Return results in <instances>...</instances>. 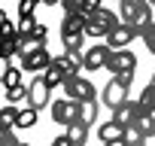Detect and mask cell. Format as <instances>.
<instances>
[{"instance_id":"cell-1","label":"cell","mask_w":155,"mask_h":146,"mask_svg":"<svg viewBox=\"0 0 155 146\" xmlns=\"http://www.w3.org/2000/svg\"><path fill=\"white\" fill-rule=\"evenodd\" d=\"M119 15H122V25L134 28V31L143 37L146 28L155 22V18H152V15H155V6L146 3V0H122V3H119Z\"/></svg>"},{"instance_id":"cell-2","label":"cell","mask_w":155,"mask_h":146,"mask_svg":"<svg viewBox=\"0 0 155 146\" xmlns=\"http://www.w3.org/2000/svg\"><path fill=\"white\" fill-rule=\"evenodd\" d=\"M122 22H119V15L113 12V9H107V6H101L91 18H88V25H85V37H91V40H97V37H110L116 28H119Z\"/></svg>"},{"instance_id":"cell-3","label":"cell","mask_w":155,"mask_h":146,"mask_svg":"<svg viewBox=\"0 0 155 146\" xmlns=\"http://www.w3.org/2000/svg\"><path fill=\"white\" fill-rule=\"evenodd\" d=\"M64 95H67L70 101H76V104H88V101H94V98H97L94 85H91V82H88L85 76L67 79V82H64Z\"/></svg>"},{"instance_id":"cell-4","label":"cell","mask_w":155,"mask_h":146,"mask_svg":"<svg viewBox=\"0 0 155 146\" xmlns=\"http://www.w3.org/2000/svg\"><path fill=\"white\" fill-rule=\"evenodd\" d=\"M52 119L58 122V125H64V128H70L73 122H79V104L76 101H70V98H61V101H52Z\"/></svg>"},{"instance_id":"cell-5","label":"cell","mask_w":155,"mask_h":146,"mask_svg":"<svg viewBox=\"0 0 155 146\" xmlns=\"http://www.w3.org/2000/svg\"><path fill=\"white\" fill-rule=\"evenodd\" d=\"M110 46L107 43H94V46H88L85 52H82V70H88V73H97L101 67H107V61H110Z\"/></svg>"},{"instance_id":"cell-6","label":"cell","mask_w":155,"mask_h":146,"mask_svg":"<svg viewBox=\"0 0 155 146\" xmlns=\"http://www.w3.org/2000/svg\"><path fill=\"white\" fill-rule=\"evenodd\" d=\"M107 70L113 73V76H119V73H134L137 70V55L128 52V49H116V52H110Z\"/></svg>"},{"instance_id":"cell-7","label":"cell","mask_w":155,"mask_h":146,"mask_svg":"<svg viewBox=\"0 0 155 146\" xmlns=\"http://www.w3.org/2000/svg\"><path fill=\"white\" fill-rule=\"evenodd\" d=\"M101 101L110 107V110H119L122 104H128V85L125 82H119L116 76L104 85V91H101Z\"/></svg>"},{"instance_id":"cell-8","label":"cell","mask_w":155,"mask_h":146,"mask_svg":"<svg viewBox=\"0 0 155 146\" xmlns=\"http://www.w3.org/2000/svg\"><path fill=\"white\" fill-rule=\"evenodd\" d=\"M49 64H52V55H49V49H34V52H25L21 55V70H28V73H46L49 70Z\"/></svg>"},{"instance_id":"cell-9","label":"cell","mask_w":155,"mask_h":146,"mask_svg":"<svg viewBox=\"0 0 155 146\" xmlns=\"http://www.w3.org/2000/svg\"><path fill=\"white\" fill-rule=\"evenodd\" d=\"M143 116H146V113L137 107V101H128V104H122L119 110H113V119H110V122H116L119 128H134Z\"/></svg>"},{"instance_id":"cell-10","label":"cell","mask_w":155,"mask_h":146,"mask_svg":"<svg viewBox=\"0 0 155 146\" xmlns=\"http://www.w3.org/2000/svg\"><path fill=\"white\" fill-rule=\"evenodd\" d=\"M28 88H31V107H34V110H43V107L49 104V98H52V88H49L46 76H43V73L34 76V82H31Z\"/></svg>"},{"instance_id":"cell-11","label":"cell","mask_w":155,"mask_h":146,"mask_svg":"<svg viewBox=\"0 0 155 146\" xmlns=\"http://www.w3.org/2000/svg\"><path fill=\"white\" fill-rule=\"evenodd\" d=\"M134 37H140V34H137L134 28H128V25H119V28H116V31H113V34L107 37V46H110V49L116 52V49H125V46H128V43L134 40Z\"/></svg>"},{"instance_id":"cell-12","label":"cell","mask_w":155,"mask_h":146,"mask_svg":"<svg viewBox=\"0 0 155 146\" xmlns=\"http://www.w3.org/2000/svg\"><path fill=\"white\" fill-rule=\"evenodd\" d=\"M137 107L146 113V116H155V73H152V79H149V85L143 88V95L137 98Z\"/></svg>"},{"instance_id":"cell-13","label":"cell","mask_w":155,"mask_h":146,"mask_svg":"<svg viewBox=\"0 0 155 146\" xmlns=\"http://www.w3.org/2000/svg\"><path fill=\"white\" fill-rule=\"evenodd\" d=\"M6 98H9V107H15V110H28V107H31V88H28V85L6 91Z\"/></svg>"},{"instance_id":"cell-14","label":"cell","mask_w":155,"mask_h":146,"mask_svg":"<svg viewBox=\"0 0 155 146\" xmlns=\"http://www.w3.org/2000/svg\"><path fill=\"white\" fill-rule=\"evenodd\" d=\"M67 140H70V146H85V140H88V125L73 122V125L67 128Z\"/></svg>"},{"instance_id":"cell-15","label":"cell","mask_w":155,"mask_h":146,"mask_svg":"<svg viewBox=\"0 0 155 146\" xmlns=\"http://www.w3.org/2000/svg\"><path fill=\"white\" fill-rule=\"evenodd\" d=\"M85 18L82 15H64V22H61V37L64 34H85Z\"/></svg>"},{"instance_id":"cell-16","label":"cell","mask_w":155,"mask_h":146,"mask_svg":"<svg viewBox=\"0 0 155 146\" xmlns=\"http://www.w3.org/2000/svg\"><path fill=\"white\" fill-rule=\"evenodd\" d=\"M97 113H101V104H97V101L79 104V122H82V125H91V122H97Z\"/></svg>"},{"instance_id":"cell-17","label":"cell","mask_w":155,"mask_h":146,"mask_svg":"<svg viewBox=\"0 0 155 146\" xmlns=\"http://www.w3.org/2000/svg\"><path fill=\"white\" fill-rule=\"evenodd\" d=\"M122 131H125V128H119L116 122H107V125L97 128V137H101L104 143H116V140H122Z\"/></svg>"},{"instance_id":"cell-18","label":"cell","mask_w":155,"mask_h":146,"mask_svg":"<svg viewBox=\"0 0 155 146\" xmlns=\"http://www.w3.org/2000/svg\"><path fill=\"white\" fill-rule=\"evenodd\" d=\"M18 125V110L15 107H3L0 110V131H12Z\"/></svg>"},{"instance_id":"cell-19","label":"cell","mask_w":155,"mask_h":146,"mask_svg":"<svg viewBox=\"0 0 155 146\" xmlns=\"http://www.w3.org/2000/svg\"><path fill=\"white\" fill-rule=\"evenodd\" d=\"M82 40H85V34H64V37H61L64 52H67V55H70V52H85V49H82Z\"/></svg>"},{"instance_id":"cell-20","label":"cell","mask_w":155,"mask_h":146,"mask_svg":"<svg viewBox=\"0 0 155 146\" xmlns=\"http://www.w3.org/2000/svg\"><path fill=\"white\" fill-rule=\"evenodd\" d=\"M37 113H40V110H34V107L18 110V125H15V128H34V125H37Z\"/></svg>"},{"instance_id":"cell-21","label":"cell","mask_w":155,"mask_h":146,"mask_svg":"<svg viewBox=\"0 0 155 146\" xmlns=\"http://www.w3.org/2000/svg\"><path fill=\"white\" fill-rule=\"evenodd\" d=\"M3 85H6V91H12V88H21V67H9V73H6Z\"/></svg>"},{"instance_id":"cell-22","label":"cell","mask_w":155,"mask_h":146,"mask_svg":"<svg viewBox=\"0 0 155 146\" xmlns=\"http://www.w3.org/2000/svg\"><path fill=\"white\" fill-rule=\"evenodd\" d=\"M15 28H18V37H31V34L40 28V22H37V18H18Z\"/></svg>"},{"instance_id":"cell-23","label":"cell","mask_w":155,"mask_h":146,"mask_svg":"<svg viewBox=\"0 0 155 146\" xmlns=\"http://www.w3.org/2000/svg\"><path fill=\"white\" fill-rule=\"evenodd\" d=\"M137 131L149 140V137H155V116H143L140 122H137Z\"/></svg>"},{"instance_id":"cell-24","label":"cell","mask_w":155,"mask_h":146,"mask_svg":"<svg viewBox=\"0 0 155 146\" xmlns=\"http://www.w3.org/2000/svg\"><path fill=\"white\" fill-rule=\"evenodd\" d=\"M12 55H21L18 52V40H0V58H12Z\"/></svg>"},{"instance_id":"cell-25","label":"cell","mask_w":155,"mask_h":146,"mask_svg":"<svg viewBox=\"0 0 155 146\" xmlns=\"http://www.w3.org/2000/svg\"><path fill=\"white\" fill-rule=\"evenodd\" d=\"M34 12H37L34 0H21V3H18V18H34Z\"/></svg>"},{"instance_id":"cell-26","label":"cell","mask_w":155,"mask_h":146,"mask_svg":"<svg viewBox=\"0 0 155 146\" xmlns=\"http://www.w3.org/2000/svg\"><path fill=\"white\" fill-rule=\"evenodd\" d=\"M0 146H21V140L15 137V131H0Z\"/></svg>"},{"instance_id":"cell-27","label":"cell","mask_w":155,"mask_h":146,"mask_svg":"<svg viewBox=\"0 0 155 146\" xmlns=\"http://www.w3.org/2000/svg\"><path fill=\"white\" fill-rule=\"evenodd\" d=\"M143 43H146V49H149V52L155 55V22H152V25L146 28V34H143Z\"/></svg>"},{"instance_id":"cell-28","label":"cell","mask_w":155,"mask_h":146,"mask_svg":"<svg viewBox=\"0 0 155 146\" xmlns=\"http://www.w3.org/2000/svg\"><path fill=\"white\" fill-rule=\"evenodd\" d=\"M9 67H12V64H9L6 58H0V82L6 79V73H9Z\"/></svg>"},{"instance_id":"cell-29","label":"cell","mask_w":155,"mask_h":146,"mask_svg":"<svg viewBox=\"0 0 155 146\" xmlns=\"http://www.w3.org/2000/svg\"><path fill=\"white\" fill-rule=\"evenodd\" d=\"M49 146H70V140H67V134H61V137H55Z\"/></svg>"},{"instance_id":"cell-30","label":"cell","mask_w":155,"mask_h":146,"mask_svg":"<svg viewBox=\"0 0 155 146\" xmlns=\"http://www.w3.org/2000/svg\"><path fill=\"white\" fill-rule=\"evenodd\" d=\"M104 146H125V143H122V140H116V143H104Z\"/></svg>"},{"instance_id":"cell-31","label":"cell","mask_w":155,"mask_h":146,"mask_svg":"<svg viewBox=\"0 0 155 146\" xmlns=\"http://www.w3.org/2000/svg\"><path fill=\"white\" fill-rule=\"evenodd\" d=\"M21 146H31V143H21Z\"/></svg>"}]
</instances>
